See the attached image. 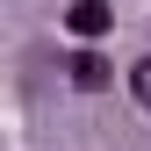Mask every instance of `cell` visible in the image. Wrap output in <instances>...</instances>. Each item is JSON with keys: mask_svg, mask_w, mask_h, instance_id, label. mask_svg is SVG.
Instances as JSON below:
<instances>
[{"mask_svg": "<svg viewBox=\"0 0 151 151\" xmlns=\"http://www.w3.org/2000/svg\"><path fill=\"white\" fill-rule=\"evenodd\" d=\"M65 22H72V36H101L108 29V0H72Z\"/></svg>", "mask_w": 151, "mask_h": 151, "instance_id": "cell-1", "label": "cell"}, {"mask_svg": "<svg viewBox=\"0 0 151 151\" xmlns=\"http://www.w3.org/2000/svg\"><path fill=\"white\" fill-rule=\"evenodd\" d=\"M108 79H115V72H108V58H93V50H79V58H72V86H79V93H101Z\"/></svg>", "mask_w": 151, "mask_h": 151, "instance_id": "cell-2", "label": "cell"}, {"mask_svg": "<svg viewBox=\"0 0 151 151\" xmlns=\"http://www.w3.org/2000/svg\"><path fill=\"white\" fill-rule=\"evenodd\" d=\"M129 93L151 108V58H137V65H129Z\"/></svg>", "mask_w": 151, "mask_h": 151, "instance_id": "cell-3", "label": "cell"}]
</instances>
